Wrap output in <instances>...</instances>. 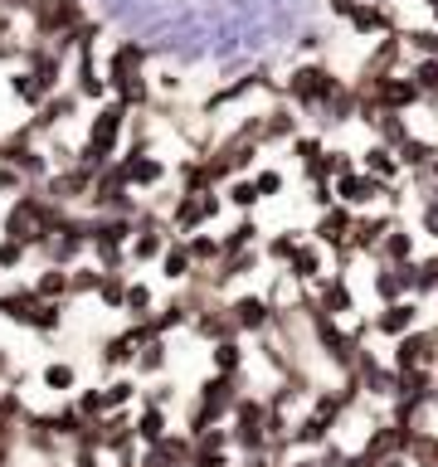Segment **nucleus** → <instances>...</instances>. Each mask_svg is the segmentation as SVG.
Returning a JSON list of instances; mask_svg holds the SVG:
<instances>
[{
    "mask_svg": "<svg viewBox=\"0 0 438 467\" xmlns=\"http://www.w3.org/2000/svg\"><path fill=\"white\" fill-rule=\"evenodd\" d=\"M244 360H248V350H244L239 336H229V341H214V346H210L214 375H244Z\"/></svg>",
    "mask_w": 438,
    "mask_h": 467,
    "instance_id": "nucleus-36",
    "label": "nucleus"
},
{
    "mask_svg": "<svg viewBox=\"0 0 438 467\" xmlns=\"http://www.w3.org/2000/svg\"><path fill=\"white\" fill-rule=\"evenodd\" d=\"M127 122H131V108H127V102L102 98L98 112H93V122H88V137H83V146H78V166L93 171V175H98L102 166H112L117 146H122V137H127Z\"/></svg>",
    "mask_w": 438,
    "mask_h": 467,
    "instance_id": "nucleus-1",
    "label": "nucleus"
},
{
    "mask_svg": "<svg viewBox=\"0 0 438 467\" xmlns=\"http://www.w3.org/2000/svg\"><path fill=\"white\" fill-rule=\"evenodd\" d=\"M39 385L54 389V394H73V389H78V370H73L68 360H49V365L39 370Z\"/></svg>",
    "mask_w": 438,
    "mask_h": 467,
    "instance_id": "nucleus-44",
    "label": "nucleus"
},
{
    "mask_svg": "<svg viewBox=\"0 0 438 467\" xmlns=\"http://www.w3.org/2000/svg\"><path fill=\"white\" fill-rule=\"evenodd\" d=\"M122 292H127V273H102L93 297L108 306V312H122Z\"/></svg>",
    "mask_w": 438,
    "mask_h": 467,
    "instance_id": "nucleus-49",
    "label": "nucleus"
},
{
    "mask_svg": "<svg viewBox=\"0 0 438 467\" xmlns=\"http://www.w3.org/2000/svg\"><path fill=\"white\" fill-rule=\"evenodd\" d=\"M29 292L44 302H68V268H54V263H44L39 277L29 283Z\"/></svg>",
    "mask_w": 438,
    "mask_h": 467,
    "instance_id": "nucleus-39",
    "label": "nucleus"
},
{
    "mask_svg": "<svg viewBox=\"0 0 438 467\" xmlns=\"http://www.w3.org/2000/svg\"><path fill=\"white\" fill-rule=\"evenodd\" d=\"M93 433H98V452H112V458H117V452H127V448H137L127 409H112V414L93 419Z\"/></svg>",
    "mask_w": 438,
    "mask_h": 467,
    "instance_id": "nucleus-19",
    "label": "nucleus"
},
{
    "mask_svg": "<svg viewBox=\"0 0 438 467\" xmlns=\"http://www.w3.org/2000/svg\"><path fill=\"white\" fill-rule=\"evenodd\" d=\"M400 44L409 54H419V58H438V25H419V29H404Z\"/></svg>",
    "mask_w": 438,
    "mask_h": 467,
    "instance_id": "nucleus-47",
    "label": "nucleus"
},
{
    "mask_svg": "<svg viewBox=\"0 0 438 467\" xmlns=\"http://www.w3.org/2000/svg\"><path fill=\"white\" fill-rule=\"evenodd\" d=\"M25 263H29V248L20 239H5V234H0V273H20Z\"/></svg>",
    "mask_w": 438,
    "mask_h": 467,
    "instance_id": "nucleus-51",
    "label": "nucleus"
},
{
    "mask_svg": "<svg viewBox=\"0 0 438 467\" xmlns=\"http://www.w3.org/2000/svg\"><path fill=\"white\" fill-rule=\"evenodd\" d=\"M258 88H268V78H263V73H248V78H239V83H229V88H219V93L210 98V112H219V108H229V102H244L248 93H258Z\"/></svg>",
    "mask_w": 438,
    "mask_h": 467,
    "instance_id": "nucleus-45",
    "label": "nucleus"
},
{
    "mask_svg": "<svg viewBox=\"0 0 438 467\" xmlns=\"http://www.w3.org/2000/svg\"><path fill=\"white\" fill-rule=\"evenodd\" d=\"M0 317L15 321V327H25V331H58L64 327V302H44L25 283V287L0 292Z\"/></svg>",
    "mask_w": 438,
    "mask_h": 467,
    "instance_id": "nucleus-5",
    "label": "nucleus"
},
{
    "mask_svg": "<svg viewBox=\"0 0 438 467\" xmlns=\"http://www.w3.org/2000/svg\"><path fill=\"white\" fill-rule=\"evenodd\" d=\"M297 131H302V112L297 108H268V112H258V146L292 141Z\"/></svg>",
    "mask_w": 438,
    "mask_h": 467,
    "instance_id": "nucleus-20",
    "label": "nucleus"
},
{
    "mask_svg": "<svg viewBox=\"0 0 438 467\" xmlns=\"http://www.w3.org/2000/svg\"><path fill=\"white\" fill-rule=\"evenodd\" d=\"M390 224L394 219H385V214H356V224H350V254H370L375 258V248L390 234Z\"/></svg>",
    "mask_w": 438,
    "mask_h": 467,
    "instance_id": "nucleus-24",
    "label": "nucleus"
},
{
    "mask_svg": "<svg viewBox=\"0 0 438 467\" xmlns=\"http://www.w3.org/2000/svg\"><path fill=\"white\" fill-rule=\"evenodd\" d=\"M350 224H356V210H346V204H331V210L317 214V229H312V244L331 248L341 268H346L350 258H356V254H350Z\"/></svg>",
    "mask_w": 438,
    "mask_h": 467,
    "instance_id": "nucleus-10",
    "label": "nucleus"
},
{
    "mask_svg": "<svg viewBox=\"0 0 438 467\" xmlns=\"http://www.w3.org/2000/svg\"><path fill=\"white\" fill-rule=\"evenodd\" d=\"M307 297L317 302V312H327L331 321H346L356 317V287H350L346 273H321L312 287H307Z\"/></svg>",
    "mask_w": 438,
    "mask_h": 467,
    "instance_id": "nucleus-11",
    "label": "nucleus"
},
{
    "mask_svg": "<svg viewBox=\"0 0 438 467\" xmlns=\"http://www.w3.org/2000/svg\"><path fill=\"white\" fill-rule=\"evenodd\" d=\"M346 78L336 68H327V64H297L287 73V83H283V93H287V108H297V112H317L321 102H327L336 88H341Z\"/></svg>",
    "mask_w": 438,
    "mask_h": 467,
    "instance_id": "nucleus-4",
    "label": "nucleus"
},
{
    "mask_svg": "<svg viewBox=\"0 0 438 467\" xmlns=\"http://www.w3.org/2000/svg\"><path fill=\"white\" fill-rule=\"evenodd\" d=\"M321 273H327V263H321V244H307V239L297 244V254L283 263V277L292 287H312Z\"/></svg>",
    "mask_w": 438,
    "mask_h": 467,
    "instance_id": "nucleus-21",
    "label": "nucleus"
},
{
    "mask_svg": "<svg viewBox=\"0 0 438 467\" xmlns=\"http://www.w3.org/2000/svg\"><path fill=\"white\" fill-rule=\"evenodd\" d=\"M122 312H127L131 321H146V317H151V312H156V292H151V283H141V277H127Z\"/></svg>",
    "mask_w": 438,
    "mask_h": 467,
    "instance_id": "nucleus-40",
    "label": "nucleus"
},
{
    "mask_svg": "<svg viewBox=\"0 0 438 467\" xmlns=\"http://www.w3.org/2000/svg\"><path fill=\"white\" fill-rule=\"evenodd\" d=\"M331 433H336V429H331L327 419H317V414H302L297 423H287V443H292V448H302V452H317Z\"/></svg>",
    "mask_w": 438,
    "mask_h": 467,
    "instance_id": "nucleus-27",
    "label": "nucleus"
},
{
    "mask_svg": "<svg viewBox=\"0 0 438 467\" xmlns=\"http://www.w3.org/2000/svg\"><path fill=\"white\" fill-rule=\"evenodd\" d=\"M137 379H127V375H117V379H108V385H102V404H108V414L112 409H127L131 400H137Z\"/></svg>",
    "mask_w": 438,
    "mask_h": 467,
    "instance_id": "nucleus-50",
    "label": "nucleus"
},
{
    "mask_svg": "<svg viewBox=\"0 0 438 467\" xmlns=\"http://www.w3.org/2000/svg\"><path fill=\"white\" fill-rule=\"evenodd\" d=\"M307 200L317 204V214H321V210H331V204H336V195H331V181H307Z\"/></svg>",
    "mask_w": 438,
    "mask_h": 467,
    "instance_id": "nucleus-54",
    "label": "nucleus"
},
{
    "mask_svg": "<svg viewBox=\"0 0 438 467\" xmlns=\"http://www.w3.org/2000/svg\"><path fill=\"white\" fill-rule=\"evenodd\" d=\"M419 5H423V10H429V15H433V20H438V0H419Z\"/></svg>",
    "mask_w": 438,
    "mask_h": 467,
    "instance_id": "nucleus-59",
    "label": "nucleus"
},
{
    "mask_svg": "<svg viewBox=\"0 0 438 467\" xmlns=\"http://www.w3.org/2000/svg\"><path fill=\"white\" fill-rule=\"evenodd\" d=\"M219 214H224V200H219V190H200V195H185V190H175L166 224H171L175 239H185V234H195V229H204V224H214Z\"/></svg>",
    "mask_w": 438,
    "mask_h": 467,
    "instance_id": "nucleus-6",
    "label": "nucleus"
},
{
    "mask_svg": "<svg viewBox=\"0 0 438 467\" xmlns=\"http://www.w3.org/2000/svg\"><path fill=\"white\" fill-rule=\"evenodd\" d=\"M258 239H263V234L254 224V214H244L234 229L219 234V254H244V248H258Z\"/></svg>",
    "mask_w": 438,
    "mask_h": 467,
    "instance_id": "nucleus-41",
    "label": "nucleus"
},
{
    "mask_svg": "<svg viewBox=\"0 0 438 467\" xmlns=\"http://www.w3.org/2000/svg\"><path fill=\"white\" fill-rule=\"evenodd\" d=\"M171 365V350H166V336H146V341L137 346V360H131V370L146 375V379H156L161 370Z\"/></svg>",
    "mask_w": 438,
    "mask_h": 467,
    "instance_id": "nucleus-33",
    "label": "nucleus"
},
{
    "mask_svg": "<svg viewBox=\"0 0 438 467\" xmlns=\"http://www.w3.org/2000/svg\"><path fill=\"white\" fill-rule=\"evenodd\" d=\"M423 185H438V151H433L429 166H423Z\"/></svg>",
    "mask_w": 438,
    "mask_h": 467,
    "instance_id": "nucleus-58",
    "label": "nucleus"
},
{
    "mask_svg": "<svg viewBox=\"0 0 438 467\" xmlns=\"http://www.w3.org/2000/svg\"><path fill=\"white\" fill-rule=\"evenodd\" d=\"M219 200H224V210H239V214H254L258 204H263L248 175H234V181H224V185H219Z\"/></svg>",
    "mask_w": 438,
    "mask_h": 467,
    "instance_id": "nucleus-35",
    "label": "nucleus"
},
{
    "mask_svg": "<svg viewBox=\"0 0 438 467\" xmlns=\"http://www.w3.org/2000/svg\"><path fill=\"white\" fill-rule=\"evenodd\" d=\"M419 93V108H438V58H414V68L404 73Z\"/></svg>",
    "mask_w": 438,
    "mask_h": 467,
    "instance_id": "nucleus-34",
    "label": "nucleus"
},
{
    "mask_svg": "<svg viewBox=\"0 0 438 467\" xmlns=\"http://www.w3.org/2000/svg\"><path fill=\"white\" fill-rule=\"evenodd\" d=\"M433 151H438V141H429V137H419V131H409V137L394 146V161H400V171H414V175H423V166L433 161Z\"/></svg>",
    "mask_w": 438,
    "mask_h": 467,
    "instance_id": "nucleus-29",
    "label": "nucleus"
},
{
    "mask_svg": "<svg viewBox=\"0 0 438 467\" xmlns=\"http://www.w3.org/2000/svg\"><path fill=\"white\" fill-rule=\"evenodd\" d=\"M356 171H365V175H375V181H385V185H394V181H400V161H394V151H390V146H380V141H370V146H365V151H360V161H356Z\"/></svg>",
    "mask_w": 438,
    "mask_h": 467,
    "instance_id": "nucleus-26",
    "label": "nucleus"
},
{
    "mask_svg": "<svg viewBox=\"0 0 438 467\" xmlns=\"http://www.w3.org/2000/svg\"><path fill=\"white\" fill-rule=\"evenodd\" d=\"M341 467H375V458H370V452H360V448H356V452H346V462H341Z\"/></svg>",
    "mask_w": 438,
    "mask_h": 467,
    "instance_id": "nucleus-56",
    "label": "nucleus"
},
{
    "mask_svg": "<svg viewBox=\"0 0 438 467\" xmlns=\"http://www.w3.org/2000/svg\"><path fill=\"white\" fill-rule=\"evenodd\" d=\"M171 429V414L166 409H156V404H146L137 419H131V438H137V448H146V443H156L161 433Z\"/></svg>",
    "mask_w": 438,
    "mask_h": 467,
    "instance_id": "nucleus-37",
    "label": "nucleus"
},
{
    "mask_svg": "<svg viewBox=\"0 0 438 467\" xmlns=\"http://www.w3.org/2000/svg\"><path fill=\"white\" fill-rule=\"evenodd\" d=\"M35 254L44 258V263H54V268H73L83 254H88V219H78V214H68L64 224H58L49 239H44Z\"/></svg>",
    "mask_w": 438,
    "mask_h": 467,
    "instance_id": "nucleus-9",
    "label": "nucleus"
},
{
    "mask_svg": "<svg viewBox=\"0 0 438 467\" xmlns=\"http://www.w3.org/2000/svg\"><path fill=\"white\" fill-rule=\"evenodd\" d=\"M409 297H438V254L409 263Z\"/></svg>",
    "mask_w": 438,
    "mask_h": 467,
    "instance_id": "nucleus-38",
    "label": "nucleus"
},
{
    "mask_svg": "<svg viewBox=\"0 0 438 467\" xmlns=\"http://www.w3.org/2000/svg\"><path fill=\"white\" fill-rule=\"evenodd\" d=\"M419 317H423V306L419 297H400V302H380V312L370 317V331L375 336H404V331H414L419 327Z\"/></svg>",
    "mask_w": 438,
    "mask_h": 467,
    "instance_id": "nucleus-18",
    "label": "nucleus"
},
{
    "mask_svg": "<svg viewBox=\"0 0 438 467\" xmlns=\"http://www.w3.org/2000/svg\"><path fill=\"white\" fill-rule=\"evenodd\" d=\"M112 166L122 171L127 190H156L161 181H166V161H161V156H151L146 146H127V151L117 156Z\"/></svg>",
    "mask_w": 438,
    "mask_h": 467,
    "instance_id": "nucleus-15",
    "label": "nucleus"
},
{
    "mask_svg": "<svg viewBox=\"0 0 438 467\" xmlns=\"http://www.w3.org/2000/svg\"><path fill=\"white\" fill-rule=\"evenodd\" d=\"M29 15H35V39H58L83 25V0H35Z\"/></svg>",
    "mask_w": 438,
    "mask_h": 467,
    "instance_id": "nucleus-12",
    "label": "nucleus"
},
{
    "mask_svg": "<svg viewBox=\"0 0 438 467\" xmlns=\"http://www.w3.org/2000/svg\"><path fill=\"white\" fill-rule=\"evenodd\" d=\"M224 312H229V321H234V331H239V336H263L273 327L277 306L263 297V292H239V297L224 302Z\"/></svg>",
    "mask_w": 438,
    "mask_h": 467,
    "instance_id": "nucleus-14",
    "label": "nucleus"
},
{
    "mask_svg": "<svg viewBox=\"0 0 438 467\" xmlns=\"http://www.w3.org/2000/svg\"><path fill=\"white\" fill-rule=\"evenodd\" d=\"M102 83H108V93L117 102H127V108H146L151 102V88H146V49L141 44H117L108 54V68H102Z\"/></svg>",
    "mask_w": 438,
    "mask_h": 467,
    "instance_id": "nucleus-2",
    "label": "nucleus"
},
{
    "mask_svg": "<svg viewBox=\"0 0 438 467\" xmlns=\"http://www.w3.org/2000/svg\"><path fill=\"white\" fill-rule=\"evenodd\" d=\"M385 181H375V175H365V171H346V175H336L331 181V195H336V204H346V210H356V214H365L370 204H380L385 200Z\"/></svg>",
    "mask_w": 438,
    "mask_h": 467,
    "instance_id": "nucleus-13",
    "label": "nucleus"
},
{
    "mask_svg": "<svg viewBox=\"0 0 438 467\" xmlns=\"http://www.w3.org/2000/svg\"><path fill=\"white\" fill-rule=\"evenodd\" d=\"M239 467H273V458H268V452H244Z\"/></svg>",
    "mask_w": 438,
    "mask_h": 467,
    "instance_id": "nucleus-57",
    "label": "nucleus"
},
{
    "mask_svg": "<svg viewBox=\"0 0 438 467\" xmlns=\"http://www.w3.org/2000/svg\"><path fill=\"white\" fill-rule=\"evenodd\" d=\"M190 331H195L200 341H210V346H214V341H229V336H239V331H234V321H229V312H224V302H219V297H214V302H204L200 312L190 317Z\"/></svg>",
    "mask_w": 438,
    "mask_h": 467,
    "instance_id": "nucleus-22",
    "label": "nucleus"
},
{
    "mask_svg": "<svg viewBox=\"0 0 438 467\" xmlns=\"http://www.w3.org/2000/svg\"><path fill=\"white\" fill-rule=\"evenodd\" d=\"M433 331H438V321H433Z\"/></svg>",
    "mask_w": 438,
    "mask_h": 467,
    "instance_id": "nucleus-60",
    "label": "nucleus"
},
{
    "mask_svg": "<svg viewBox=\"0 0 438 467\" xmlns=\"http://www.w3.org/2000/svg\"><path fill=\"white\" fill-rule=\"evenodd\" d=\"M302 239H307L302 229H283V234H268L258 254H263V263H287L292 254H297V244H302Z\"/></svg>",
    "mask_w": 438,
    "mask_h": 467,
    "instance_id": "nucleus-42",
    "label": "nucleus"
},
{
    "mask_svg": "<svg viewBox=\"0 0 438 467\" xmlns=\"http://www.w3.org/2000/svg\"><path fill=\"white\" fill-rule=\"evenodd\" d=\"M98 277H102L98 263H73V268H68V302H73V297H93V292H98Z\"/></svg>",
    "mask_w": 438,
    "mask_h": 467,
    "instance_id": "nucleus-48",
    "label": "nucleus"
},
{
    "mask_svg": "<svg viewBox=\"0 0 438 467\" xmlns=\"http://www.w3.org/2000/svg\"><path fill=\"white\" fill-rule=\"evenodd\" d=\"M400 54H404L400 29H390V35L375 39V49H370V58L360 64V73H400Z\"/></svg>",
    "mask_w": 438,
    "mask_h": 467,
    "instance_id": "nucleus-28",
    "label": "nucleus"
},
{
    "mask_svg": "<svg viewBox=\"0 0 438 467\" xmlns=\"http://www.w3.org/2000/svg\"><path fill=\"white\" fill-rule=\"evenodd\" d=\"M88 185H93V171H83L78 161H73V166L44 175V190H39V195L49 200V204H58V210H68V204L88 200Z\"/></svg>",
    "mask_w": 438,
    "mask_h": 467,
    "instance_id": "nucleus-16",
    "label": "nucleus"
},
{
    "mask_svg": "<svg viewBox=\"0 0 438 467\" xmlns=\"http://www.w3.org/2000/svg\"><path fill=\"white\" fill-rule=\"evenodd\" d=\"M390 370L404 375V370H438V331H404L394 336V350H390Z\"/></svg>",
    "mask_w": 438,
    "mask_h": 467,
    "instance_id": "nucleus-8",
    "label": "nucleus"
},
{
    "mask_svg": "<svg viewBox=\"0 0 438 467\" xmlns=\"http://www.w3.org/2000/svg\"><path fill=\"white\" fill-rule=\"evenodd\" d=\"M375 297L380 302H400L409 297V263H375Z\"/></svg>",
    "mask_w": 438,
    "mask_h": 467,
    "instance_id": "nucleus-25",
    "label": "nucleus"
},
{
    "mask_svg": "<svg viewBox=\"0 0 438 467\" xmlns=\"http://www.w3.org/2000/svg\"><path fill=\"white\" fill-rule=\"evenodd\" d=\"M112 467H117V462H112Z\"/></svg>",
    "mask_w": 438,
    "mask_h": 467,
    "instance_id": "nucleus-61",
    "label": "nucleus"
},
{
    "mask_svg": "<svg viewBox=\"0 0 438 467\" xmlns=\"http://www.w3.org/2000/svg\"><path fill=\"white\" fill-rule=\"evenodd\" d=\"M131 219L127 214H93L88 219V254L102 273H122L127 268V239H131Z\"/></svg>",
    "mask_w": 438,
    "mask_h": 467,
    "instance_id": "nucleus-3",
    "label": "nucleus"
},
{
    "mask_svg": "<svg viewBox=\"0 0 438 467\" xmlns=\"http://www.w3.org/2000/svg\"><path fill=\"white\" fill-rule=\"evenodd\" d=\"M307 414L327 419L331 429H336V423L346 419V404H341V394H336V389H312V394H307Z\"/></svg>",
    "mask_w": 438,
    "mask_h": 467,
    "instance_id": "nucleus-43",
    "label": "nucleus"
},
{
    "mask_svg": "<svg viewBox=\"0 0 438 467\" xmlns=\"http://www.w3.org/2000/svg\"><path fill=\"white\" fill-rule=\"evenodd\" d=\"M185 248H190V263H195V268H210V263H219V234L195 229V234H185Z\"/></svg>",
    "mask_w": 438,
    "mask_h": 467,
    "instance_id": "nucleus-46",
    "label": "nucleus"
},
{
    "mask_svg": "<svg viewBox=\"0 0 438 467\" xmlns=\"http://www.w3.org/2000/svg\"><path fill=\"white\" fill-rule=\"evenodd\" d=\"M346 25H350V35H390L394 15L380 5V0H360V5L346 15Z\"/></svg>",
    "mask_w": 438,
    "mask_h": 467,
    "instance_id": "nucleus-23",
    "label": "nucleus"
},
{
    "mask_svg": "<svg viewBox=\"0 0 438 467\" xmlns=\"http://www.w3.org/2000/svg\"><path fill=\"white\" fill-rule=\"evenodd\" d=\"M365 122H370L375 141H380V146H390V151L409 137V131H414V127H409V112H365Z\"/></svg>",
    "mask_w": 438,
    "mask_h": 467,
    "instance_id": "nucleus-30",
    "label": "nucleus"
},
{
    "mask_svg": "<svg viewBox=\"0 0 438 467\" xmlns=\"http://www.w3.org/2000/svg\"><path fill=\"white\" fill-rule=\"evenodd\" d=\"M356 5H360V0H327V10L336 15V20H346V15L356 10Z\"/></svg>",
    "mask_w": 438,
    "mask_h": 467,
    "instance_id": "nucleus-55",
    "label": "nucleus"
},
{
    "mask_svg": "<svg viewBox=\"0 0 438 467\" xmlns=\"http://www.w3.org/2000/svg\"><path fill=\"white\" fill-rule=\"evenodd\" d=\"M414 229H400V224H390V234L380 239V248H375V263H414L419 254H414Z\"/></svg>",
    "mask_w": 438,
    "mask_h": 467,
    "instance_id": "nucleus-31",
    "label": "nucleus"
},
{
    "mask_svg": "<svg viewBox=\"0 0 438 467\" xmlns=\"http://www.w3.org/2000/svg\"><path fill=\"white\" fill-rule=\"evenodd\" d=\"M88 204H93L98 214H127V219H137V210H141L137 190H127V181H122V171H117V166H102L93 175V185H88Z\"/></svg>",
    "mask_w": 438,
    "mask_h": 467,
    "instance_id": "nucleus-7",
    "label": "nucleus"
},
{
    "mask_svg": "<svg viewBox=\"0 0 438 467\" xmlns=\"http://www.w3.org/2000/svg\"><path fill=\"white\" fill-rule=\"evenodd\" d=\"M254 190H258V200H273V195H283V171L263 166V171L254 175Z\"/></svg>",
    "mask_w": 438,
    "mask_h": 467,
    "instance_id": "nucleus-53",
    "label": "nucleus"
},
{
    "mask_svg": "<svg viewBox=\"0 0 438 467\" xmlns=\"http://www.w3.org/2000/svg\"><path fill=\"white\" fill-rule=\"evenodd\" d=\"M156 268H161V277H166V283H185V277L195 273L185 239H166V248H161V258H156Z\"/></svg>",
    "mask_w": 438,
    "mask_h": 467,
    "instance_id": "nucleus-32",
    "label": "nucleus"
},
{
    "mask_svg": "<svg viewBox=\"0 0 438 467\" xmlns=\"http://www.w3.org/2000/svg\"><path fill=\"white\" fill-rule=\"evenodd\" d=\"M73 409H78L83 419H102V414H108V404H102V385L78 389V394H73Z\"/></svg>",
    "mask_w": 438,
    "mask_h": 467,
    "instance_id": "nucleus-52",
    "label": "nucleus"
},
{
    "mask_svg": "<svg viewBox=\"0 0 438 467\" xmlns=\"http://www.w3.org/2000/svg\"><path fill=\"white\" fill-rule=\"evenodd\" d=\"M146 336H156L151 321H131V327H122L117 336H108V341H102L98 360L108 365V370H131V360H137V346L146 341Z\"/></svg>",
    "mask_w": 438,
    "mask_h": 467,
    "instance_id": "nucleus-17",
    "label": "nucleus"
}]
</instances>
